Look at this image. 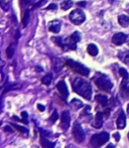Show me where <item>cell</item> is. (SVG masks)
Listing matches in <instances>:
<instances>
[{"label":"cell","mask_w":129,"mask_h":148,"mask_svg":"<svg viewBox=\"0 0 129 148\" xmlns=\"http://www.w3.org/2000/svg\"><path fill=\"white\" fill-rule=\"evenodd\" d=\"M120 92L123 99L127 100L129 98V79H123L120 85Z\"/></svg>","instance_id":"9c48e42d"},{"label":"cell","mask_w":129,"mask_h":148,"mask_svg":"<svg viewBox=\"0 0 129 148\" xmlns=\"http://www.w3.org/2000/svg\"><path fill=\"white\" fill-rule=\"evenodd\" d=\"M28 21H30V10L26 9L25 12H24V16H23V20H22V23H23V26H26L28 24Z\"/></svg>","instance_id":"7402d4cb"},{"label":"cell","mask_w":129,"mask_h":148,"mask_svg":"<svg viewBox=\"0 0 129 148\" xmlns=\"http://www.w3.org/2000/svg\"><path fill=\"white\" fill-rule=\"evenodd\" d=\"M103 121H104V114L102 112H98L96 114V117H95L93 125H94L95 128H101L102 125H103Z\"/></svg>","instance_id":"4fadbf2b"},{"label":"cell","mask_w":129,"mask_h":148,"mask_svg":"<svg viewBox=\"0 0 129 148\" xmlns=\"http://www.w3.org/2000/svg\"><path fill=\"white\" fill-rule=\"evenodd\" d=\"M127 43H128V45H129V36H127Z\"/></svg>","instance_id":"d6a6232c"},{"label":"cell","mask_w":129,"mask_h":148,"mask_svg":"<svg viewBox=\"0 0 129 148\" xmlns=\"http://www.w3.org/2000/svg\"><path fill=\"white\" fill-rule=\"evenodd\" d=\"M47 9L49 10H56V9H58V5L57 4H51V5H49Z\"/></svg>","instance_id":"4316f807"},{"label":"cell","mask_w":129,"mask_h":148,"mask_svg":"<svg viewBox=\"0 0 129 148\" xmlns=\"http://www.w3.org/2000/svg\"><path fill=\"white\" fill-rule=\"evenodd\" d=\"M70 17V20L73 22L74 24L76 25H79V24L83 23L86 19V16H85V13L83 10L81 9H76V10H73L72 12L70 13L69 15Z\"/></svg>","instance_id":"5b68a950"},{"label":"cell","mask_w":129,"mask_h":148,"mask_svg":"<svg viewBox=\"0 0 129 148\" xmlns=\"http://www.w3.org/2000/svg\"><path fill=\"white\" fill-rule=\"evenodd\" d=\"M51 80H53V76H51V74H49L41 79V82H43V84H45V85H49L51 83Z\"/></svg>","instance_id":"44dd1931"},{"label":"cell","mask_w":129,"mask_h":148,"mask_svg":"<svg viewBox=\"0 0 129 148\" xmlns=\"http://www.w3.org/2000/svg\"><path fill=\"white\" fill-rule=\"evenodd\" d=\"M70 124H71V116H70V113L68 111H64L62 113V116H61V126H62V129L63 130H68L69 127H70Z\"/></svg>","instance_id":"52a82bcc"},{"label":"cell","mask_w":129,"mask_h":148,"mask_svg":"<svg viewBox=\"0 0 129 148\" xmlns=\"http://www.w3.org/2000/svg\"><path fill=\"white\" fill-rule=\"evenodd\" d=\"M95 84L97 85V87L102 91L109 92L111 91L113 84H112L111 80L108 78L107 76H104V75H100L99 77H97L95 79Z\"/></svg>","instance_id":"7a4b0ae2"},{"label":"cell","mask_w":129,"mask_h":148,"mask_svg":"<svg viewBox=\"0 0 129 148\" xmlns=\"http://www.w3.org/2000/svg\"><path fill=\"white\" fill-rule=\"evenodd\" d=\"M70 106L74 110H78V109H80V108L83 106V103L80 101V100H78V99H73L72 101H71V103H70Z\"/></svg>","instance_id":"2e32d148"},{"label":"cell","mask_w":129,"mask_h":148,"mask_svg":"<svg viewBox=\"0 0 129 148\" xmlns=\"http://www.w3.org/2000/svg\"><path fill=\"white\" fill-rule=\"evenodd\" d=\"M119 73H120V76H121L123 79H129V75H128L127 71H126L125 69L121 68L119 70Z\"/></svg>","instance_id":"cb8c5ba5"},{"label":"cell","mask_w":129,"mask_h":148,"mask_svg":"<svg viewBox=\"0 0 129 148\" xmlns=\"http://www.w3.org/2000/svg\"><path fill=\"white\" fill-rule=\"evenodd\" d=\"M128 139H129V133H128Z\"/></svg>","instance_id":"836d02e7"},{"label":"cell","mask_w":129,"mask_h":148,"mask_svg":"<svg viewBox=\"0 0 129 148\" xmlns=\"http://www.w3.org/2000/svg\"><path fill=\"white\" fill-rule=\"evenodd\" d=\"M45 0H41L40 2H38V3H37L36 5H35V7H39V6H41V5H43V4L45 3Z\"/></svg>","instance_id":"f1b7e54d"},{"label":"cell","mask_w":129,"mask_h":148,"mask_svg":"<svg viewBox=\"0 0 129 148\" xmlns=\"http://www.w3.org/2000/svg\"><path fill=\"white\" fill-rule=\"evenodd\" d=\"M127 114H128V116H129V105L127 106Z\"/></svg>","instance_id":"1f68e13d"},{"label":"cell","mask_w":129,"mask_h":148,"mask_svg":"<svg viewBox=\"0 0 129 148\" xmlns=\"http://www.w3.org/2000/svg\"><path fill=\"white\" fill-rule=\"evenodd\" d=\"M119 59L124 62V64H129V51H122V53H119Z\"/></svg>","instance_id":"e0dca14e"},{"label":"cell","mask_w":129,"mask_h":148,"mask_svg":"<svg viewBox=\"0 0 129 148\" xmlns=\"http://www.w3.org/2000/svg\"><path fill=\"white\" fill-rule=\"evenodd\" d=\"M73 137H74L75 141L78 143H82L85 140L84 130L78 122H75L74 126H73Z\"/></svg>","instance_id":"8992f818"},{"label":"cell","mask_w":129,"mask_h":148,"mask_svg":"<svg viewBox=\"0 0 129 148\" xmlns=\"http://www.w3.org/2000/svg\"><path fill=\"white\" fill-rule=\"evenodd\" d=\"M57 119H58V112L57 111H54L53 115L51 116V122H55Z\"/></svg>","instance_id":"484cf974"},{"label":"cell","mask_w":129,"mask_h":148,"mask_svg":"<svg viewBox=\"0 0 129 148\" xmlns=\"http://www.w3.org/2000/svg\"><path fill=\"white\" fill-rule=\"evenodd\" d=\"M73 90L76 92L78 95L82 96L86 100H91L92 98V88L91 85L87 81L81 78H76L72 82Z\"/></svg>","instance_id":"6da1fadb"},{"label":"cell","mask_w":129,"mask_h":148,"mask_svg":"<svg viewBox=\"0 0 129 148\" xmlns=\"http://www.w3.org/2000/svg\"><path fill=\"white\" fill-rule=\"evenodd\" d=\"M37 108L39 109V111H45V106L40 105V104H38V105H37Z\"/></svg>","instance_id":"83f0119b"},{"label":"cell","mask_w":129,"mask_h":148,"mask_svg":"<svg viewBox=\"0 0 129 148\" xmlns=\"http://www.w3.org/2000/svg\"><path fill=\"white\" fill-rule=\"evenodd\" d=\"M118 22L123 27H127L129 25V16L127 15H120L118 17Z\"/></svg>","instance_id":"5bb4252c"},{"label":"cell","mask_w":129,"mask_h":148,"mask_svg":"<svg viewBox=\"0 0 129 148\" xmlns=\"http://www.w3.org/2000/svg\"><path fill=\"white\" fill-rule=\"evenodd\" d=\"M108 140H109V134L107 132L98 133V134H95L92 136V138H91V145L93 146V148H99L102 145L105 144Z\"/></svg>","instance_id":"3957f363"},{"label":"cell","mask_w":129,"mask_h":148,"mask_svg":"<svg viewBox=\"0 0 129 148\" xmlns=\"http://www.w3.org/2000/svg\"><path fill=\"white\" fill-rule=\"evenodd\" d=\"M14 127H15V129H17L18 131H20V132H21V133H23V134H24V133H25L26 135L28 134V130H27V129H26V128H24V127L18 126V125H15V126H14Z\"/></svg>","instance_id":"d4e9b609"},{"label":"cell","mask_w":129,"mask_h":148,"mask_svg":"<svg viewBox=\"0 0 129 148\" xmlns=\"http://www.w3.org/2000/svg\"><path fill=\"white\" fill-rule=\"evenodd\" d=\"M67 64H68L74 72L78 73V74L82 75V76H88L89 73H90V71H89L88 68L83 66V64H80V62H75V60H67Z\"/></svg>","instance_id":"277c9868"},{"label":"cell","mask_w":129,"mask_h":148,"mask_svg":"<svg viewBox=\"0 0 129 148\" xmlns=\"http://www.w3.org/2000/svg\"><path fill=\"white\" fill-rule=\"evenodd\" d=\"M87 51H88L89 55L93 56V57H95V56L98 55V47L95 45H93V43H91V45H88V49H87Z\"/></svg>","instance_id":"ac0fdd59"},{"label":"cell","mask_w":129,"mask_h":148,"mask_svg":"<svg viewBox=\"0 0 129 148\" xmlns=\"http://www.w3.org/2000/svg\"><path fill=\"white\" fill-rule=\"evenodd\" d=\"M72 5H73V1H72V0H66V1L62 2L61 7H62V9L67 10V9H69V8L72 7Z\"/></svg>","instance_id":"ffe728a7"},{"label":"cell","mask_w":129,"mask_h":148,"mask_svg":"<svg viewBox=\"0 0 129 148\" xmlns=\"http://www.w3.org/2000/svg\"><path fill=\"white\" fill-rule=\"evenodd\" d=\"M114 137H115V139L116 140H119V134H118V133H115V134H114Z\"/></svg>","instance_id":"f546056e"},{"label":"cell","mask_w":129,"mask_h":148,"mask_svg":"<svg viewBox=\"0 0 129 148\" xmlns=\"http://www.w3.org/2000/svg\"><path fill=\"white\" fill-rule=\"evenodd\" d=\"M116 124H117L118 129H124L126 126V117L125 114L122 110L119 111V114H118L117 117V121H116Z\"/></svg>","instance_id":"30bf717a"},{"label":"cell","mask_w":129,"mask_h":148,"mask_svg":"<svg viewBox=\"0 0 129 148\" xmlns=\"http://www.w3.org/2000/svg\"><path fill=\"white\" fill-rule=\"evenodd\" d=\"M57 88L59 90V92L61 93V95L66 99L67 97L69 96V91H68V88H67V85L64 81H60L57 85Z\"/></svg>","instance_id":"7c38bea8"},{"label":"cell","mask_w":129,"mask_h":148,"mask_svg":"<svg viewBox=\"0 0 129 148\" xmlns=\"http://www.w3.org/2000/svg\"><path fill=\"white\" fill-rule=\"evenodd\" d=\"M106 148H115V146H114L113 144H109V145H108V146L106 147Z\"/></svg>","instance_id":"4dcf8cb0"},{"label":"cell","mask_w":129,"mask_h":148,"mask_svg":"<svg viewBox=\"0 0 129 148\" xmlns=\"http://www.w3.org/2000/svg\"><path fill=\"white\" fill-rule=\"evenodd\" d=\"M127 40V35L123 32H117L113 35L112 37V42L116 45H123L125 41Z\"/></svg>","instance_id":"ba28073f"},{"label":"cell","mask_w":129,"mask_h":148,"mask_svg":"<svg viewBox=\"0 0 129 148\" xmlns=\"http://www.w3.org/2000/svg\"><path fill=\"white\" fill-rule=\"evenodd\" d=\"M14 53H15V47H14V45H10L7 49V57L9 58V59H11V58L13 57Z\"/></svg>","instance_id":"603a6c76"},{"label":"cell","mask_w":129,"mask_h":148,"mask_svg":"<svg viewBox=\"0 0 129 148\" xmlns=\"http://www.w3.org/2000/svg\"><path fill=\"white\" fill-rule=\"evenodd\" d=\"M40 142H41V145H43V148H54L55 147V143L51 142V141H49L47 139H45V137H43V136H41V138H40Z\"/></svg>","instance_id":"9a60e30c"},{"label":"cell","mask_w":129,"mask_h":148,"mask_svg":"<svg viewBox=\"0 0 129 148\" xmlns=\"http://www.w3.org/2000/svg\"><path fill=\"white\" fill-rule=\"evenodd\" d=\"M95 99H96V101L99 102L102 106H106L108 104V98L104 95H97Z\"/></svg>","instance_id":"d6986e66"},{"label":"cell","mask_w":129,"mask_h":148,"mask_svg":"<svg viewBox=\"0 0 129 148\" xmlns=\"http://www.w3.org/2000/svg\"><path fill=\"white\" fill-rule=\"evenodd\" d=\"M61 21L60 20H53L49 23V29L51 31V32H55V33H58L60 32L61 30Z\"/></svg>","instance_id":"8fae6325"}]
</instances>
